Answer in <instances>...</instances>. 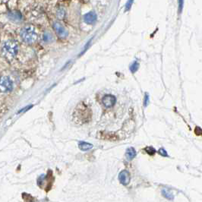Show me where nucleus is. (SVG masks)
<instances>
[{"label": "nucleus", "mask_w": 202, "mask_h": 202, "mask_svg": "<svg viewBox=\"0 0 202 202\" xmlns=\"http://www.w3.org/2000/svg\"><path fill=\"white\" fill-rule=\"evenodd\" d=\"M20 37L27 44H33L38 38L37 31L34 26L27 24L24 26L20 31Z\"/></svg>", "instance_id": "1"}, {"label": "nucleus", "mask_w": 202, "mask_h": 202, "mask_svg": "<svg viewBox=\"0 0 202 202\" xmlns=\"http://www.w3.org/2000/svg\"><path fill=\"white\" fill-rule=\"evenodd\" d=\"M18 43L15 40H8L2 46V54L7 59H12L17 56L18 52Z\"/></svg>", "instance_id": "2"}, {"label": "nucleus", "mask_w": 202, "mask_h": 202, "mask_svg": "<svg viewBox=\"0 0 202 202\" xmlns=\"http://www.w3.org/2000/svg\"><path fill=\"white\" fill-rule=\"evenodd\" d=\"M13 89V81L8 76L3 75L0 78V91L2 92H10Z\"/></svg>", "instance_id": "3"}, {"label": "nucleus", "mask_w": 202, "mask_h": 202, "mask_svg": "<svg viewBox=\"0 0 202 202\" xmlns=\"http://www.w3.org/2000/svg\"><path fill=\"white\" fill-rule=\"evenodd\" d=\"M52 27H53L54 31L56 32V35L58 37L61 39H65L68 36V32L66 30V28L63 26L61 22L59 21H56L53 22V24H52Z\"/></svg>", "instance_id": "4"}, {"label": "nucleus", "mask_w": 202, "mask_h": 202, "mask_svg": "<svg viewBox=\"0 0 202 202\" xmlns=\"http://www.w3.org/2000/svg\"><path fill=\"white\" fill-rule=\"evenodd\" d=\"M6 17L11 22L15 24H19L23 21V15L18 10H11L9 12H7Z\"/></svg>", "instance_id": "5"}, {"label": "nucleus", "mask_w": 202, "mask_h": 202, "mask_svg": "<svg viewBox=\"0 0 202 202\" xmlns=\"http://www.w3.org/2000/svg\"><path fill=\"white\" fill-rule=\"evenodd\" d=\"M119 180L124 185H128L131 181V175L128 170H122L119 174Z\"/></svg>", "instance_id": "6"}, {"label": "nucleus", "mask_w": 202, "mask_h": 202, "mask_svg": "<svg viewBox=\"0 0 202 202\" xmlns=\"http://www.w3.org/2000/svg\"><path fill=\"white\" fill-rule=\"evenodd\" d=\"M97 20V15L95 12H89L84 15V21L87 24L91 25L95 24Z\"/></svg>", "instance_id": "7"}, {"label": "nucleus", "mask_w": 202, "mask_h": 202, "mask_svg": "<svg viewBox=\"0 0 202 202\" xmlns=\"http://www.w3.org/2000/svg\"><path fill=\"white\" fill-rule=\"evenodd\" d=\"M102 103L106 107H112V106H113L115 104V103H116V98H115L113 95L107 94L103 97Z\"/></svg>", "instance_id": "8"}, {"label": "nucleus", "mask_w": 202, "mask_h": 202, "mask_svg": "<svg viewBox=\"0 0 202 202\" xmlns=\"http://www.w3.org/2000/svg\"><path fill=\"white\" fill-rule=\"evenodd\" d=\"M136 154L137 153L135 149L132 147H130L127 148V150L125 151V157L129 161H130V160H132L136 157Z\"/></svg>", "instance_id": "9"}, {"label": "nucleus", "mask_w": 202, "mask_h": 202, "mask_svg": "<svg viewBox=\"0 0 202 202\" xmlns=\"http://www.w3.org/2000/svg\"><path fill=\"white\" fill-rule=\"evenodd\" d=\"M78 147L80 150L83 151H87V150H91L93 147V144H90L88 142H85V141H80L78 143Z\"/></svg>", "instance_id": "10"}, {"label": "nucleus", "mask_w": 202, "mask_h": 202, "mask_svg": "<svg viewBox=\"0 0 202 202\" xmlns=\"http://www.w3.org/2000/svg\"><path fill=\"white\" fill-rule=\"evenodd\" d=\"M43 41L45 43H50L53 41V37L52 34L49 31H45L43 34Z\"/></svg>", "instance_id": "11"}, {"label": "nucleus", "mask_w": 202, "mask_h": 202, "mask_svg": "<svg viewBox=\"0 0 202 202\" xmlns=\"http://www.w3.org/2000/svg\"><path fill=\"white\" fill-rule=\"evenodd\" d=\"M66 12L65 8H62V7H59V8L57 9V12H56V16H57L58 18L62 19V18H64L65 16H66Z\"/></svg>", "instance_id": "12"}, {"label": "nucleus", "mask_w": 202, "mask_h": 202, "mask_svg": "<svg viewBox=\"0 0 202 202\" xmlns=\"http://www.w3.org/2000/svg\"><path fill=\"white\" fill-rule=\"evenodd\" d=\"M162 194H163L165 198H168V199H173V194H172V192L170 191L167 190V189H163V190H162Z\"/></svg>", "instance_id": "13"}, {"label": "nucleus", "mask_w": 202, "mask_h": 202, "mask_svg": "<svg viewBox=\"0 0 202 202\" xmlns=\"http://www.w3.org/2000/svg\"><path fill=\"white\" fill-rule=\"evenodd\" d=\"M129 68H130V71H131V73H135V72H136V71H138V69L139 68V63L137 62V61H135V62H133L131 66H130Z\"/></svg>", "instance_id": "14"}, {"label": "nucleus", "mask_w": 202, "mask_h": 202, "mask_svg": "<svg viewBox=\"0 0 202 202\" xmlns=\"http://www.w3.org/2000/svg\"><path fill=\"white\" fill-rule=\"evenodd\" d=\"M144 150L149 155H154L155 153H156V150L153 147H147L144 148Z\"/></svg>", "instance_id": "15"}, {"label": "nucleus", "mask_w": 202, "mask_h": 202, "mask_svg": "<svg viewBox=\"0 0 202 202\" xmlns=\"http://www.w3.org/2000/svg\"><path fill=\"white\" fill-rule=\"evenodd\" d=\"M183 6H184V0H178V8H179V14L182 12Z\"/></svg>", "instance_id": "16"}, {"label": "nucleus", "mask_w": 202, "mask_h": 202, "mask_svg": "<svg viewBox=\"0 0 202 202\" xmlns=\"http://www.w3.org/2000/svg\"><path fill=\"white\" fill-rule=\"evenodd\" d=\"M133 2H134V0H128L127 3H126V5H125V11L127 12V11H129V10H130V8H131V6H132Z\"/></svg>", "instance_id": "17"}, {"label": "nucleus", "mask_w": 202, "mask_h": 202, "mask_svg": "<svg viewBox=\"0 0 202 202\" xmlns=\"http://www.w3.org/2000/svg\"><path fill=\"white\" fill-rule=\"evenodd\" d=\"M158 152H159V154L161 155V156L163 157H168V153L166 152V150H165L164 148H160L159 149V150H158Z\"/></svg>", "instance_id": "18"}, {"label": "nucleus", "mask_w": 202, "mask_h": 202, "mask_svg": "<svg viewBox=\"0 0 202 202\" xmlns=\"http://www.w3.org/2000/svg\"><path fill=\"white\" fill-rule=\"evenodd\" d=\"M149 103V95L148 94H145V96H144V106H147V104Z\"/></svg>", "instance_id": "19"}, {"label": "nucleus", "mask_w": 202, "mask_h": 202, "mask_svg": "<svg viewBox=\"0 0 202 202\" xmlns=\"http://www.w3.org/2000/svg\"><path fill=\"white\" fill-rule=\"evenodd\" d=\"M91 41H92V39H91V40H90V41H88V42L87 43V44H86V46H85V49H84V50H83V52H81V54H83V53H84V52H85V51H86V50H87V49L88 48V46H90V44H91Z\"/></svg>", "instance_id": "20"}, {"label": "nucleus", "mask_w": 202, "mask_h": 202, "mask_svg": "<svg viewBox=\"0 0 202 202\" xmlns=\"http://www.w3.org/2000/svg\"><path fill=\"white\" fill-rule=\"evenodd\" d=\"M198 132H199L198 133V134H199V135H201V128L197 127L196 129H195V133H196V135H197V133Z\"/></svg>", "instance_id": "21"}]
</instances>
